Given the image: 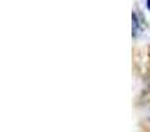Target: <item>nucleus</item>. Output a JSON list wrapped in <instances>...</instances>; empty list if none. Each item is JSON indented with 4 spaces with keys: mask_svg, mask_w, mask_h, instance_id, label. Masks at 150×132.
Segmentation results:
<instances>
[{
    "mask_svg": "<svg viewBox=\"0 0 150 132\" xmlns=\"http://www.w3.org/2000/svg\"><path fill=\"white\" fill-rule=\"evenodd\" d=\"M149 122H150V115H149Z\"/></svg>",
    "mask_w": 150,
    "mask_h": 132,
    "instance_id": "f03ea898",
    "label": "nucleus"
},
{
    "mask_svg": "<svg viewBox=\"0 0 150 132\" xmlns=\"http://www.w3.org/2000/svg\"><path fill=\"white\" fill-rule=\"evenodd\" d=\"M148 7L150 8V0H148Z\"/></svg>",
    "mask_w": 150,
    "mask_h": 132,
    "instance_id": "f257e3e1",
    "label": "nucleus"
}]
</instances>
